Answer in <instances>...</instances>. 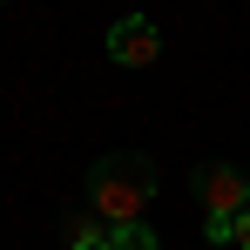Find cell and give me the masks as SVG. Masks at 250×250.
I'll use <instances>...</instances> for the list:
<instances>
[{
  "instance_id": "obj_2",
  "label": "cell",
  "mask_w": 250,
  "mask_h": 250,
  "mask_svg": "<svg viewBox=\"0 0 250 250\" xmlns=\"http://www.w3.org/2000/svg\"><path fill=\"white\" fill-rule=\"evenodd\" d=\"M189 189H196L203 216H244V209H250V176L237 163H196Z\"/></svg>"
},
{
  "instance_id": "obj_4",
  "label": "cell",
  "mask_w": 250,
  "mask_h": 250,
  "mask_svg": "<svg viewBox=\"0 0 250 250\" xmlns=\"http://www.w3.org/2000/svg\"><path fill=\"white\" fill-rule=\"evenodd\" d=\"M61 244L68 250H115V230H108V223H102V216H68V223H61Z\"/></svg>"
},
{
  "instance_id": "obj_7",
  "label": "cell",
  "mask_w": 250,
  "mask_h": 250,
  "mask_svg": "<svg viewBox=\"0 0 250 250\" xmlns=\"http://www.w3.org/2000/svg\"><path fill=\"white\" fill-rule=\"evenodd\" d=\"M237 250H250V209L237 216Z\"/></svg>"
},
{
  "instance_id": "obj_3",
  "label": "cell",
  "mask_w": 250,
  "mask_h": 250,
  "mask_svg": "<svg viewBox=\"0 0 250 250\" xmlns=\"http://www.w3.org/2000/svg\"><path fill=\"white\" fill-rule=\"evenodd\" d=\"M163 54V27L149 21V14H122L115 27H108V61L115 68H149Z\"/></svg>"
},
{
  "instance_id": "obj_5",
  "label": "cell",
  "mask_w": 250,
  "mask_h": 250,
  "mask_svg": "<svg viewBox=\"0 0 250 250\" xmlns=\"http://www.w3.org/2000/svg\"><path fill=\"white\" fill-rule=\"evenodd\" d=\"M115 250H163V244H156L149 223H135V230H115Z\"/></svg>"
},
{
  "instance_id": "obj_1",
  "label": "cell",
  "mask_w": 250,
  "mask_h": 250,
  "mask_svg": "<svg viewBox=\"0 0 250 250\" xmlns=\"http://www.w3.org/2000/svg\"><path fill=\"white\" fill-rule=\"evenodd\" d=\"M149 203H156V163L149 156H102L88 163V216H102L108 230H135L149 223Z\"/></svg>"
},
{
  "instance_id": "obj_6",
  "label": "cell",
  "mask_w": 250,
  "mask_h": 250,
  "mask_svg": "<svg viewBox=\"0 0 250 250\" xmlns=\"http://www.w3.org/2000/svg\"><path fill=\"white\" fill-rule=\"evenodd\" d=\"M203 237L209 244H237V216H203Z\"/></svg>"
}]
</instances>
